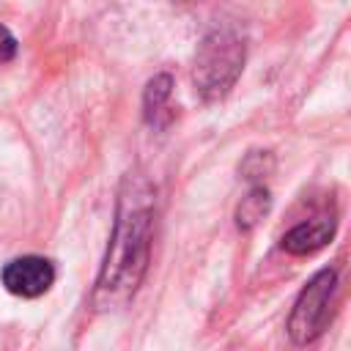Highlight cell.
Wrapping results in <instances>:
<instances>
[{
  "mask_svg": "<svg viewBox=\"0 0 351 351\" xmlns=\"http://www.w3.org/2000/svg\"><path fill=\"white\" fill-rule=\"evenodd\" d=\"M154 211H156L154 184L140 173H126L118 186L110 244L96 277V288L90 293L93 310L99 313L121 310L134 299L151 261Z\"/></svg>",
  "mask_w": 351,
  "mask_h": 351,
  "instance_id": "6da1fadb",
  "label": "cell"
},
{
  "mask_svg": "<svg viewBox=\"0 0 351 351\" xmlns=\"http://www.w3.org/2000/svg\"><path fill=\"white\" fill-rule=\"evenodd\" d=\"M244 38L230 27H214L203 36L192 69V82L203 101H219L230 93L244 69Z\"/></svg>",
  "mask_w": 351,
  "mask_h": 351,
  "instance_id": "7a4b0ae2",
  "label": "cell"
},
{
  "mask_svg": "<svg viewBox=\"0 0 351 351\" xmlns=\"http://www.w3.org/2000/svg\"><path fill=\"white\" fill-rule=\"evenodd\" d=\"M337 293V271L335 269H321L315 271L304 288L299 291L291 315H288V337L293 346H310L313 340H318L329 324L332 315V302Z\"/></svg>",
  "mask_w": 351,
  "mask_h": 351,
  "instance_id": "3957f363",
  "label": "cell"
},
{
  "mask_svg": "<svg viewBox=\"0 0 351 351\" xmlns=\"http://www.w3.org/2000/svg\"><path fill=\"white\" fill-rule=\"evenodd\" d=\"M0 282L8 293L22 299H38L44 296L55 282V266L49 258L41 255H22L8 261L0 269Z\"/></svg>",
  "mask_w": 351,
  "mask_h": 351,
  "instance_id": "277c9868",
  "label": "cell"
},
{
  "mask_svg": "<svg viewBox=\"0 0 351 351\" xmlns=\"http://www.w3.org/2000/svg\"><path fill=\"white\" fill-rule=\"evenodd\" d=\"M335 228H337V222H335L332 214L313 217V219H307V222L293 225V228L282 236L280 247H282L288 255H313V252L324 250V247L332 241Z\"/></svg>",
  "mask_w": 351,
  "mask_h": 351,
  "instance_id": "5b68a950",
  "label": "cell"
},
{
  "mask_svg": "<svg viewBox=\"0 0 351 351\" xmlns=\"http://www.w3.org/2000/svg\"><path fill=\"white\" fill-rule=\"evenodd\" d=\"M271 208V192L263 184H252L250 192L236 206V225L239 230H252Z\"/></svg>",
  "mask_w": 351,
  "mask_h": 351,
  "instance_id": "8992f818",
  "label": "cell"
},
{
  "mask_svg": "<svg viewBox=\"0 0 351 351\" xmlns=\"http://www.w3.org/2000/svg\"><path fill=\"white\" fill-rule=\"evenodd\" d=\"M170 90H173L170 74H156V77L145 85L143 110H145V121H148V123H156V121H159V115L165 112V104H167V99H170Z\"/></svg>",
  "mask_w": 351,
  "mask_h": 351,
  "instance_id": "52a82bcc",
  "label": "cell"
},
{
  "mask_svg": "<svg viewBox=\"0 0 351 351\" xmlns=\"http://www.w3.org/2000/svg\"><path fill=\"white\" fill-rule=\"evenodd\" d=\"M274 170V156L269 151H252L241 162V173L247 181H261Z\"/></svg>",
  "mask_w": 351,
  "mask_h": 351,
  "instance_id": "ba28073f",
  "label": "cell"
},
{
  "mask_svg": "<svg viewBox=\"0 0 351 351\" xmlns=\"http://www.w3.org/2000/svg\"><path fill=\"white\" fill-rule=\"evenodd\" d=\"M16 55V38L11 36L8 27L0 25V63H8Z\"/></svg>",
  "mask_w": 351,
  "mask_h": 351,
  "instance_id": "9c48e42d",
  "label": "cell"
}]
</instances>
